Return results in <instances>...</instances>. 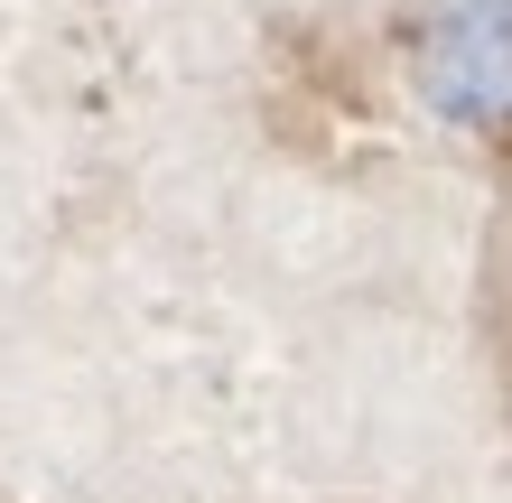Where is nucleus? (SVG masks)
Wrapping results in <instances>:
<instances>
[{"label":"nucleus","mask_w":512,"mask_h":503,"mask_svg":"<svg viewBox=\"0 0 512 503\" xmlns=\"http://www.w3.org/2000/svg\"><path fill=\"white\" fill-rule=\"evenodd\" d=\"M410 84L438 122L485 131L512 112V0H429L410 38Z\"/></svg>","instance_id":"nucleus-1"}]
</instances>
